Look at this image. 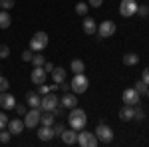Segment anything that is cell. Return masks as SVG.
<instances>
[{"mask_svg":"<svg viewBox=\"0 0 149 147\" xmlns=\"http://www.w3.org/2000/svg\"><path fill=\"white\" fill-rule=\"evenodd\" d=\"M68 123H70V127H72V129L80 131V129H84V127H86V123H88V115H86V111H84V109L74 107V109H70Z\"/></svg>","mask_w":149,"mask_h":147,"instance_id":"cell-1","label":"cell"},{"mask_svg":"<svg viewBox=\"0 0 149 147\" xmlns=\"http://www.w3.org/2000/svg\"><path fill=\"white\" fill-rule=\"evenodd\" d=\"M48 42H50L48 34L40 30V32H36V34L32 36V40H30V50H32V52H42L48 46Z\"/></svg>","mask_w":149,"mask_h":147,"instance_id":"cell-2","label":"cell"},{"mask_svg":"<svg viewBox=\"0 0 149 147\" xmlns=\"http://www.w3.org/2000/svg\"><path fill=\"white\" fill-rule=\"evenodd\" d=\"M88 88H90V79L86 78V74H76L72 84H70V90L74 93H84Z\"/></svg>","mask_w":149,"mask_h":147,"instance_id":"cell-3","label":"cell"},{"mask_svg":"<svg viewBox=\"0 0 149 147\" xmlns=\"http://www.w3.org/2000/svg\"><path fill=\"white\" fill-rule=\"evenodd\" d=\"M40 115H42V109L40 107H30L26 115H24V125L26 127H30V129H34L40 125Z\"/></svg>","mask_w":149,"mask_h":147,"instance_id":"cell-4","label":"cell"},{"mask_svg":"<svg viewBox=\"0 0 149 147\" xmlns=\"http://www.w3.org/2000/svg\"><path fill=\"white\" fill-rule=\"evenodd\" d=\"M95 137H97V141H102V143H109L111 139H113V131H111V127L107 123H103V121H100V125L95 127Z\"/></svg>","mask_w":149,"mask_h":147,"instance_id":"cell-5","label":"cell"},{"mask_svg":"<svg viewBox=\"0 0 149 147\" xmlns=\"http://www.w3.org/2000/svg\"><path fill=\"white\" fill-rule=\"evenodd\" d=\"M78 143L81 147H95L97 145V137L93 131H86V129H80L78 131Z\"/></svg>","mask_w":149,"mask_h":147,"instance_id":"cell-6","label":"cell"},{"mask_svg":"<svg viewBox=\"0 0 149 147\" xmlns=\"http://www.w3.org/2000/svg\"><path fill=\"white\" fill-rule=\"evenodd\" d=\"M115 30H117V26L113 20H103L97 24V36L100 38H111L115 34Z\"/></svg>","mask_w":149,"mask_h":147,"instance_id":"cell-7","label":"cell"},{"mask_svg":"<svg viewBox=\"0 0 149 147\" xmlns=\"http://www.w3.org/2000/svg\"><path fill=\"white\" fill-rule=\"evenodd\" d=\"M58 105H60V98H58L54 91H50V93H46V95L42 98L40 109H42V111H52L54 107H58Z\"/></svg>","mask_w":149,"mask_h":147,"instance_id":"cell-8","label":"cell"},{"mask_svg":"<svg viewBox=\"0 0 149 147\" xmlns=\"http://www.w3.org/2000/svg\"><path fill=\"white\" fill-rule=\"evenodd\" d=\"M137 6H139L137 0H121V4H119V14H121L123 18H129V16H133V14L137 12Z\"/></svg>","mask_w":149,"mask_h":147,"instance_id":"cell-9","label":"cell"},{"mask_svg":"<svg viewBox=\"0 0 149 147\" xmlns=\"http://www.w3.org/2000/svg\"><path fill=\"white\" fill-rule=\"evenodd\" d=\"M60 105L64 107V109H74V107H78V93H64L62 98H60Z\"/></svg>","mask_w":149,"mask_h":147,"instance_id":"cell-10","label":"cell"},{"mask_svg":"<svg viewBox=\"0 0 149 147\" xmlns=\"http://www.w3.org/2000/svg\"><path fill=\"white\" fill-rule=\"evenodd\" d=\"M30 79H32V84H36V86H40V84H46L48 72L42 68V66H34L32 74H30Z\"/></svg>","mask_w":149,"mask_h":147,"instance_id":"cell-11","label":"cell"},{"mask_svg":"<svg viewBox=\"0 0 149 147\" xmlns=\"http://www.w3.org/2000/svg\"><path fill=\"white\" fill-rule=\"evenodd\" d=\"M14 105H16V98L8 91H0V107L2 109H14Z\"/></svg>","mask_w":149,"mask_h":147,"instance_id":"cell-12","label":"cell"},{"mask_svg":"<svg viewBox=\"0 0 149 147\" xmlns=\"http://www.w3.org/2000/svg\"><path fill=\"white\" fill-rule=\"evenodd\" d=\"M24 127H26L24 125V119H18V117L16 119H8V125H6V129L10 131L12 135H20L24 131Z\"/></svg>","mask_w":149,"mask_h":147,"instance_id":"cell-13","label":"cell"},{"mask_svg":"<svg viewBox=\"0 0 149 147\" xmlns=\"http://www.w3.org/2000/svg\"><path fill=\"white\" fill-rule=\"evenodd\" d=\"M139 98H141V95H139L133 88H129V90H125L123 93H121V100H123V103H127V105H135V103H139Z\"/></svg>","mask_w":149,"mask_h":147,"instance_id":"cell-14","label":"cell"},{"mask_svg":"<svg viewBox=\"0 0 149 147\" xmlns=\"http://www.w3.org/2000/svg\"><path fill=\"white\" fill-rule=\"evenodd\" d=\"M54 137H56L54 127H50V125H42V127L38 129V139H40V141H52Z\"/></svg>","mask_w":149,"mask_h":147,"instance_id":"cell-15","label":"cell"},{"mask_svg":"<svg viewBox=\"0 0 149 147\" xmlns=\"http://www.w3.org/2000/svg\"><path fill=\"white\" fill-rule=\"evenodd\" d=\"M81 28H84V32H86L88 36L97 34V24H95V20H93V18H90V16H86V18H84Z\"/></svg>","mask_w":149,"mask_h":147,"instance_id":"cell-16","label":"cell"},{"mask_svg":"<svg viewBox=\"0 0 149 147\" xmlns=\"http://www.w3.org/2000/svg\"><path fill=\"white\" fill-rule=\"evenodd\" d=\"M62 141L66 143V145H74V143H78V131L76 129H64V133H62Z\"/></svg>","mask_w":149,"mask_h":147,"instance_id":"cell-17","label":"cell"},{"mask_svg":"<svg viewBox=\"0 0 149 147\" xmlns=\"http://www.w3.org/2000/svg\"><path fill=\"white\" fill-rule=\"evenodd\" d=\"M119 119H123V121H131L133 119V105H123L121 109H119Z\"/></svg>","mask_w":149,"mask_h":147,"instance_id":"cell-18","label":"cell"},{"mask_svg":"<svg viewBox=\"0 0 149 147\" xmlns=\"http://www.w3.org/2000/svg\"><path fill=\"white\" fill-rule=\"evenodd\" d=\"M52 79H54V84H62V82H66V70L64 68H54L52 70Z\"/></svg>","mask_w":149,"mask_h":147,"instance_id":"cell-19","label":"cell"},{"mask_svg":"<svg viewBox=\"0 0 149 147\" xmlns=\"http://www.w3.org/2000/svg\"><path fill=\"white\" fill-rule=\"evenodd\" d=\"M10 24H12V16L8 14V10H0V28L6 30V28H10Z\"/></svg>","mask_w":149,"mask_h":147,"instance_id":"cell-20","label":"cell"},{"mask_svg":"<svg viewBox=\"0 0 149 147\" xmlns=\"http://www.w3.org/2000/svg\"><path fill=\"white\" fill-rule=\"evenodd\" d=\"M123 64H125V66H137L139 56L133 54V52H127V54H123Z\"/></svg>","mask_w":149,"mask_h":147,"instance_id":"cell-21","label":"cell"},{"mask_svg":"<svg viewBox=\"0 0 149 147\" xmlns=\"http://www.w3.org/2000/svg\"><path fill=\"white\" fill-rule=\"evenodd\" d=\"M54 121H56V117H54V113L52 111H42V115H40V123L42 125H54Z\"/></svg>","mask_w":149,"mask_h":147,"instance_id":"cell-22","label":"cell"},{"mask_svg":"<svg viewBox=\"0 0 149 147\" xmlns=\"http://www.w3.org/2000/svg\"><path fill=\"white\" fill-rule=\"evenodd\" d=\"M70 70L74 72V74H84V70H86V64L81 62V60H72V64H70Z\"/></svg>","mask_w":149,"mask_h":147,"instance_id":"cell-23","label":"cell"},{"mask_svg":"<svg viewBox=\"0 0 149 147\" xmlns=\"http://www.w3.org/2000/svg\"><path fill=\"white\" fill-rule=\"evenodd\" d=\"M26 103H28L30 107H40L42 98H40L38 93H28V95H26Z\"/></svg>","mask_w":149,"mask_h":147,"instance_id":"cell-24","label":"cell"},{"mask_svg":"<svg viewBox=\"0 0 149 147\" xmlns=\"http://www.w3.org/2000/svg\"><path fill=\"white\" fill-rule=\"evenodd\" d=\"M88 10H90V4H88V2H78V4H76V14H78V16H86Z\"/></svg>","mask_w":149,"mask_h":147,"instance_id":"cell-25","label":"cell"},{"mask_svg":"<svg viewBox=\"0 0 149 147\" xmlns=\"http://www.w3.org/2000/svg\"><path fill=\"white\" fill-rule=\"evenodd\" d=\"M147 88H149V86H147V84H145V82H143V79H139L137 84L133 86V90L137 91L139 95H145V93H147Z\"/></svg>","mask_w":149,"mask_h":147,"instance_id":"cell-26","label":"cell"},{"mask_svg":"<svg viewBox=\"0 0 149 147\" xmlns=\"http://www.w3.org/2000/svg\"><path fill=\"white\" fill-rule=\"evenodd\" d=\"M133 119L135 121H143L145 119V111L139 107V103H135V107H133Z\"/></svg>","mask_w":149,"mask_h":147,"instance_id":"cell-27","label":"cell"},{"mask_svg":"<svg viewBox=\"0 0 149 147\" xmlns=\"http://www.w3.org/2000/svg\"><path fill=\"white\" fill-rule=\"evenodd\" d=\"M32 64H34V66H44V64H46V58L36 52L34 56H32Z\"/></svg>","mask_w":149,"mask_h":147,"instance_id":"cell-28","label":"cell"},{"mask_svg":"<svg viewBox=\"0 0 149 147\" xmlns=\"http://www.w3.org/2000/svg\"><path fill=\"white\" fill-rule=\"evenodd\" d=\"M16 6V0H0V8L2 10H12Z\"/></svg>","mask_w":149,"mask_h":147,"instance_id":"cell-29","label":"cell"},{"mask_svg":"<svg viewBox=\"0 0 149 147\" xmlns=\"http://www.w3.org/2000/svg\"><path fill=\"white\" fill-rule=\"evenodd\" d=\"M10 137H12V133L4 127V129H0V143H8L10 141Z\"/></svg>","mask_w":149,"mask_h":147,"instance_id":"cell-30","label":"cell"},{"mask_svg":"<svg viewBox=\"0 0 149 147\" xmlns=\"http://www.w3.org/2000/svg\"><path fill=\"white\" fill-rule=\"evenodd\" d=\"M135 14L143 16V18H145V16H149V4H139V6H137V12H135Z\"/></svg>","mask_w":149,"mask_h":147,"instance_id":"cell-31","label":"cell"},{"mask_svg":"<svg viewBox=\"0 0 149 147\" xmlns=\"http://www.w3.org/2000/svg\"><path fill=\"white\" fill-rule=\"evenodd\" d=\"M10 56V48L6 44H0V60H4V58Z\"/></svg>","mask_w":149,"mask_h":147,"instance_id":"cell-32","label":"cell"},{"mask_svg":"<svg viewBox=\"0 0 149 147\" xmlns=\"http://www.w3.org/2000/svg\"><path fill=\"white\" fill-rule=\"evenodd\" d=\"M8 88H10V82L0 74V91H8Z\"/></svg>","mask_w":149,"mask_h":147,"instance_id":"cell-33","label":"cell"},{"mask_svg":"<svg viewBox=\"0 0 149 147\" xmlns=\"http://www.w3.org/2000/svg\"><path fill=\"white\" fill-rule=\"evenodd\" d=\"M14 109H16V113H20V115H26V111H28V107H26L24 103H16Z\"/></svg>","mask_w":149,"mask_h":147,"instance_id":"cell-34","label":"cell"},{"mask_svg":"<svg viewBox=\"0 0 149 147\" xmlns=\"http://www.w3.org/2000/svg\"><path fill=\"white\" fill-rule=\"evenodd\" d=\"M32 56H34V54H32V50H30V48L22 52V60H24V62H32Z\"/></svg>","mask_w":149,"mask_h":147,"instance_id":"cell-35","label":"cell"},{"mask_svg":"<svg viewBox=\"0 0 149 147\" xmlns=\"http://www.w3.org/2000/svg\"><path fill=\"white\" fill-rule=\"evenodd\" d=\"M6 125H8V115H6V113H2V111H0V129H4Z\"/></svg>","mask_w":149,"mask_h":147,"instance_id":"cell-36","label":"cell"},{"mask_svg":"<svg viewBox=\"0 0 149 147\" xmlns=\"http://www.w3.org/2000/svg\"><path fill=\"white\" fill-rule=\"evenodd\" d=\"M52 127H54V133H56V135H62V133H64V125L62 123H56V121H54Z\"/></svg>","mask_w":149,"mask_h":147,"instance_id":"cell-37","label":"cell"},{"mask_svg":"<svg viewBox=\"0 0 149 147\" xmlns=\"http://www.w3.org/2000/svg\"><path fill=\"white\" fill-rule=\"evenodd\" d=\"M88 4H90V8H100L103 4V0H88Z\"/></svg>","mask_w":149,"mask_h":147,"instance_id":"cell-38","label":"cell"},{"mask_svg":"<svg viewBox=\"0 0 149 147\" xmlns=\"http://www.w3.org/2000/svg\"><path fill=\"white\" fill-rule=\"evenodd\" d=\"M141 79H143V82H145V84L149 86V68L143 70V74H141Z\"/></svg>","mask_w":149,"mask_h":147,"instance_id":"cell-39","label":"cell"},{"mask_svg":"<svg viewBox=\"0 0 149 147\" xmlns=\"http://www.w3.org/2000/svg\"><path fill=\"white\" fill-rule=\"evenodd\" d=\"M42 68H44V70H46V72H48V74H52V70H54V68H56V66H54V64H52V62H46V64H44V66H42Z\"/></svg>","mask_w":149,"mask_h":147,"instance_id":"cell-40","label":"cell"},{"mask_svg":"<svg viewBox=\"0 0 149 147\" xmlns=\"http://www.w3.org/2000/svg\"><path fill=\"white\" fill-rule=\"evenodd\" d=\"M58 88H60V90H62L64 93H66V91H70V84H66V82H62V84H60Z\"/></svg>","mask_w":149,"mask_h":147,"instance_id":"cell-41","label":"cell"},{"mask_svg":"<svg viewBox=\"0 0 149 147\" xmlns=\"http://www.w3.org/2000/svg\"><path fill=\"white\" fill-rule=\"evenodd\" d=\"M145 95H147V98H149V88H147V93H145Z\"/></svg>","mask_w":149,"mask_h":147,"instance_id":"cell-42","label":"cell"}]
</instances>
